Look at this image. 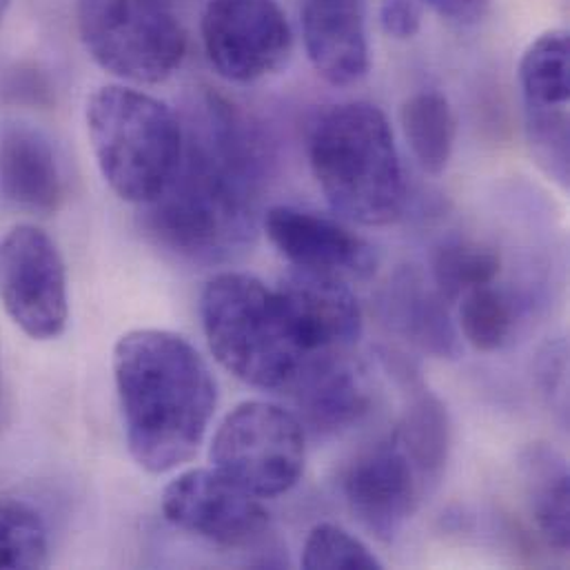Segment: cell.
Instances as JSON below:
<instances>
[{
    "mask_svg": "<svg viewBox=\"0 0 570 570\" xmlns=\"http://www.w3.org/2000/svg\"><path fill=\"white\" fill-rule=\"evenodd\" d=\"M183 156L167 189L145 205L149 236L174 256L216 265L245 254L258 234L269 151L254 122L207 94L183 125Z\"/></svg>",
    "mask_w": 570,
    "mask_h": 570,
    "instance_id": "6da1fadb",
    "label": "cell"
},
{
    "mask_svg": "<svg viewBox=\"0 0 570 570\" xmlns=\"http://www.w3.org/2000/svg\"><path fill=\"white\" fill-rule=\"evenodd\" d=\"M114 384L136 464L163 475L189 462L218 406V384L198 348L163 328H136L114 346Z\"/></svg>",
    "mask_w": 570,
    "mask_h": 570,
    "instance_id": "7a4b0ae2",
    "label": "cell"
},
{
    "mask_svg": "<svg viewBox=\"0 0 570 570\" xmlns=\"http://www.w3.org/2000/svg\"><path fill=\"white\" fill-rule=\"evenodd\" d=\"M308 165L331 209L362 227L393 225L406 205V183L393 129L366 100L340 102L317 116Z\"/></svg>",
    "mask_w": 570,
    "mask_h": 570,
    "instance_id": "3957f363",
    "label": "cell"
},
{
    "mask_svg": "<svg viewBox=\"0 0 570 570\" xmlns=\"http://www.w3.org/2000/svg\"><path fill=\"white\" fill-rule=\"evenodd\" d=\"M87 134L111 191L131 205L154 203L183 156V122L151 94L107 85L87 100Z\"/></svg>",
    "mask_w": 570,
    "mask_h": 570,
    "instance_id": "277c9868",
    "label": "cell"
},
{
    "mask_svg": "<svg viewBox=\"0 0 570 570\" xmlns=\"http://www.w3.org/2000/svg\"><path fill=\"white\" fill-rule=\"evenodd\" d=\"M200 317L216 360L249 386L286 391L308 357L278 291L256 276H214L200 295Z\"/></svg>",
    "mask_w": 570,
    "mask_h": 570,
    "instance_id": "5b68a950",
    "label": "cell"
},
{
    "mask_svg": "<svg viewBox=\"0 0 570 570\" xmlns=\"http://www.w3.org/2000/svg\"><path fill=\"white\" fill-rule=\"evenodd\" d=\"M76 18L89 56L120 80L165 82L187 53L174 0H78Z\"/></svg>",
    "mask_w": 570,
    "mask_h": 570,
    "instance_id": "8992f818",
    "label": "cell"
},
{
    "mask_svg": "<svg viewBox=\"0 0 570 570\" xmlns=\"http://www.w3.org/2000/svg\"><path fill=\"white\" fill-rule=\"evenodd\" d=\"M306 435L299 417L278 404L252 400L220 422L212 440V464L261 500L288 493L302 478Z\"/></svg>",
    "mask_w": 570,
    "mask_h": 570,
    "instance_id": "52a82bcc",
    "label": "cell"
},
{
    "mask_svg": "<svg viewBox=\"0 0 570 570\" xmlns=\"http://www.w3.org/2000/svg\"><path fill=\"white\" fill-rule=\"evenodd\" d=\"M0 302L31 340H56L69 320L67 269L56 243L33 225L0 238Z\"/></svg>",
    "mask_w": 570,
    "mask_h": 570,
    "instance_id": "ba28073f",
    "label": "cell"
},
{
    "mask_svg": "<svg viewBox=\"0 0 570 570\" xmlns=\"http://www.w3.org/2000/svg\"><path fill=\"white\" fill-rule=\"evenodd\" d=\"M200 31L216 73L238 85L278 71L293 47V31L278 0H209Z\"/></svg>",
    "mask_w": 570,
    "mask_h": 570,
    "instance_id": "9c48e42d",
    "label": "cell"
},
{
    "mask_svg": "<svg viewBox=\"0 0 570 570\" xmlns=\"http://www.w3.org/2000/svg\"><path fill=\"white\" fill-rule=\"evenodd\" d=\"M160 507L169 524L220 547H247L269 527L263 500L216 469H191L174 478Z\"/></svg>",
    "mask_w": 570,
    "mask_h": 570,
    "instance_id": "30bf717a",
    "label": "cell"
},
{
    "mask_svg": "<svg viewBox=\"0 0 570 570\" xmlns=\"http://www.w3.org/2000/svg\"><path fill=\"white\" fill-rule=\"evenodd\" d=\"M263 229L297 272L344 283L366 281L375 274L373 247L335 218L293 205H276L263 214Z\"/></svg>",
    "mask_w": 570,
    "mask_h": 570,
    "instance_id": "8fae6325",
    "label": "cell"
},
{
    "mask_svg": "<svg viewBox=\"0 0 570 570\" xmlns=\"http://www.w3.org/2000/svg\"><path fill=\"white\" fill-rule=\"evenodd\" d=\"M426 482L391 438L346 471L344 495L355 520L380 542H393L420 509Z\"/></svg>",
    "mask_w": 570,
    "mask_h": 570,
    "instance_id": "7c38bea8",
    "label": "cell"
},
{
    "mask_svg": "<svg viewBox=\"0 0 570 570\" xmlns=\"http://www.w3.org/2000/svg\"><path fill=\"white\" fill-rule=\"evenodd\" d=\"M306 355L342 353L362 335V308L344 281L291 269L276 286Z\"/></svg>",
    "mask_w": 570,
    "mask_h": 570,
    "instance_id": "4fadbf2b",
    "label": "cell"
},
{
    "mask_svg": "<svg viewBox=\"0 0 570 570\" xmlns=\"http://www.w3.org/2000/svg\"><path fill=\"white\" fill-rule=\"evenodd\" d=\"M302 40L313 69L328 85L360 82L371 65L366 0H304Z\"/></svg>",
    "mask_w": 570,
    "mask_h": 570,
    "instance_id": "5bb4252c",
    "label": "cell"
},
{
    "mask_svg": "<svg viewBox=\"0 0 570 570\" xmlns=\"http://www.w3.org/2000/svg\"><path fill=\"white\" fill-rule=\"evenodd\" d=\"M286 391L302 415V426L322 435L351 429L371 409L364 375L340 353L308 355Z\"/></svg>",
    "mask_w": 570,
    "mask_h": 570,
    "instance_id": "9a60e30c",
    "label": "cell"
},
{
    "mask_svg": "<svg viewBox=\"0 0 570 570\" xmlns=\"http://www.w3.org/2000/svg\"><path fill=\"white\" fill-rule=\"evenodd\" d=\"M0 196L27 214H53L65 198L62 169L51 140L27 122L0 127Z\"/></svg>",
    "mask_w": 570,
    "mask_h": 570,
    "instance_id": "2e32d148",
    "label": "cell"
},
{
    "mask_svg": "<svg viewBox=\"0 0 570 570\" xmlns=\"http://www.w3.org/2000/svg\"><path fill=\"white\" fill-rule=\"evenodd\" d=\"M386 302L393 324L415 346L435 357L460 355V335L438 288L424 286L415 274L406 272L393 283Z\"/></svg>",
    "mask_w": 570,
    "mask_h": 570,
    "instance_id": "e0dca14e",
    "label": "cell"
},
{
    "mask_svg": "<svg viewBox=\"0 0 570 570\" xmlns=\"http://www.w3.org/2000/svg\"><path fill=\"white\" fill-rule=\"evenodd\" d=\"M529 507L540 535L564 553L570 540V478L567 460L549 446H531L522 460Z\"/></svg>",
    "mask_w": 570,
    "mask_h": 570,
    "instance_id": "ac0fdd59",
    "label": "cell"
},
{
    "mask_svg": "<svg viewBox=\"0 0 570 570\" xmlns=\"http://www.w3.org/2000/svg\"><path fill=\"white\" fill-rule=\"evenodd\" d=\"M400 120L420 167L431 176L444 174L458 138V120L449 98L435 89L417 91L402 105Z\"/></svg>",
    "mask_w": 570,
    "mask_h": 570,
    "instance_id": "d6986e66",
    "label": "cell"
},
{
    "mask_svg": "<svg viewBox=\"0 0 570 570\" xmlns=\"http://www.w3.org/2000/svg\"><path fill=\"white\" fill-rule=\"evenodd\" d=\"M524 111H569V33L553 29L535 38L520 60Z\"/></svg>",
    "mask_w": 570,
    "mask_h": 570,
    "instance_id": "ffe728a7",
    "label": "cell"
},
{
    "mask_svg": "<svg viewBox=\"0 0 570 570\" xmlns=\"http://www.w3.org/2000/svg\"><path fill=\"white\" fill-rule=\"evenodd\" d=\"M393 440L426 484L438 482L451 449V426L444 404L429 393L415 397L393 433Z\"/></svg>",
    "mask_w": 570,
    "mask_h": 570,
    "instance_id": "44dd1931",
    "label": "cell"
},
{
    "mask_svg": "<svg viewBox=\"0 0 570 570\" xmlns=\"http://www.w3.org/2000/svg\"><path fill=\"white\" fill-rule=\"evenodd\" d=\"M500 274V252L482 240H449L435 252L433 258V283L446 302H455L473 288L493 285Z\"/></svg>",
    "mask_w": 570,
    "mask_h": 570,
    "instance_id": "7402d4cb",
    "label": "cell"
},
{
    "mask_svg": "<svg viewBox=\"0 0 570 570\" xmlns=\"http://www.w3.org/2000/svg\"><path fill=\"white\" fill-rule=\"evenodd\" d=\"M460 333L482 353L502 351L518 322L513 297L493 285L480 286L460 297Z\"/></svg>",
    "mask_w": 570,
    "mask_h": 570,
    "instance_id": "603a6c76",
    "label": "cell"
},
{
    "mask_svg": "<svg viewBox=\"0 0 570 570\" xmlns=\"http://www.w3.org/2000/svg\"><path fill=\"white\" fill-rule=\"evenodd\" d=\"M49 564V529L42 515L20 500H0V569H42Z\"/></svg>",
    "mask_w": 570,
    "mask_h": 570,
    "instance_id": "cb8c5ba5",
    "label": "cell"
},
{
    "mask_svg": "<svg viewBox=\"0 0 570 570\" xmlns=\"http://www.w3.org/2000/svg\"><path fill=\"white\" fill-rule=\"evenodd\" d=\"M302 569L306 570H382L384 564L373 551L337 524H315L302 549Z\"/></svg>",
    "mask_w": 570,
    "mask_h": 570,
    "instance_id": "d4e9b609",
    "label": "cell"
},
{
    "mask_svg": "<svg viewBox=\"0 0 570 570\" xmlns=\"http://www.w3.org/2000/svg\"><path fill=\"white\" fill-rule=\"evenodd\" d=\"M422 4L417 0H380V24L395 40H411L422 29Z\"/></svg>",
    "mask_w": 570,
    "mask_h": 570,
    "instance_id": "484cf974",
    "label": "cell"
},
{
    "mask_svg": "<svg viewBox=\"0 0 570 570\" xmlns=\"http://www.w3.org/2000/svg\"><path fill=\"white\" fill-rule=\"evenodd\" d=\"M424 9H431L446 22L471 27L487 18L491 0H417Z\"/></svg>",
    "mask_w": 570,
    "mask_h": 570,
    "instance_id": "4316f807",
    "label": "cell"
},
{
    "mask_svg": "<svg viewBox=\"0 0 570 570\" xmlns=\"http://www.w3.org/2000/svg\"><path fill=\"white\" fill-rule=\"evenodd\" d=\"M9 4H11V0H0V20H2V16H4V11L9 9Z\"/></svg>",
    "mask_w": 570,
    "mask_h": 570,
    "instance_id": "83f0119b",
    "label": "cell"
}]
</instances>
